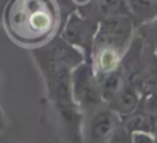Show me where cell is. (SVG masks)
I'll return each instance as SVG.
<instances>
[{
	"label": "cell",
	"mask_w": 157,
	"mask_h": 143,
	"mask_svg": "<svg viewBox=\"0 0 157 143\" xmlns=\"http://www.w3.org/2000/svg\"><path fill=\"white\" fill-rule=\"evenodd\" d=\"M33 55L46 80L48 98L57 109L71 143H83L84 114L73 99L72 73L84 62L83 52L55 37L33 48Z\"/></svg>",
	"instance_id": "1"
},
{
	"label": "cell",
	"mask_w": 157,
	"mask_h": 143,
	"mask_svg": "<svg viewBox=\"0 0 157 143\" xmlns=\"http://www.w3.org/2000/svg\"><path fill=\"white\" fill-rule=\"evenodd\" d=\"M2 18L15 41L39 47L54 33L58 17L52 0H14Z\"/></svg>",
	"instance_id": "2"
},
{
	"label": "cell",
	"mask_w": 157,
	"mask_h": 143,
	"mask_svg": "<svg viewBox=\"0 0 157 143\" xmlns=\"http://www.w3.org/2000/svg\"><path fill=\"white\" fill-rule=\"evenodd\" d=\"M134 21L130 15H114L102 18L98 24L94 37L92 52L101 50H112L124 54L132 37Z\"/></svg>",
	"instance_id": "3"
},
{
	"label": "cell",
	"mask_w": 157,
	"mask_h": 143,
	"mask_svg": "<svg viewBox=\"0 0 157 143\" xmlns=\"http://www.w3.org/2000/svg\"><path fill=\"white\" fill-rule=\"evenodd\" d=\"M72 91L75 103L84 116L105 105L101 95L99 78L90 62H83L72 73Z\"/></svg>",
	"instance_id": "4"
},
{
	"label": "cell",
	"mask_w": 157,
	"mask_h": 143,
	"mask_svg": "<svg viewBox=\"0 0 157 143\" xmlns=\"http://www.w3.org/2000/svg\"><path fill=\"white\" fill-rule=\"evenodd\" d=\"M86 116L83 122V143H108L114 131L121 125V119L108 106Z\"/></svg>",
	"instance_id": "5"
},
{
	"label": "cell",
	"mask_w": 157,
	"mask_h": 143,
	"mask_svg": "<svg viewBox=\"0 0 157 143\" xmlns=\"http://www.w3.org/2000/svg\"><path fill=\"white\" fill-rule=\"evenodd\" d=\"M97 29V24L75 14L69 18L68 24H66L62 39L71 46L76 47V48H84L90 54H92V44H94Z\"/></svg>",
	"instance_id": "6"
},
{
	"label": "cell",
	"mask_w": 157,
	"mask_h": 143,
	"mask_svg": "<svg viewBox=\"0 0 157 143\" xmlns=\"http://www.w3.org/2000/svg\"><path fill=\"white\" fill-rule=\"evenodd\" d=\"M106 106L112 111H114L123 121V120L128 119L130 116H132L135 111H138L139 96L135 89L127 84L123 88V91H120Z\"/></svg>",
	"instance_id": "7"
},
{
	"label": "cell",
	"mask_w": 157,
	"mask_h": 143,
	"mask_svg": "<svg viewBox=\"0 0 157 143\" xmlns=\"http://www.w3.org/2000/svg\"><path fill=\"white\" fill-rule=\"evenodd\" d=\"M99 78V87H101V95H102V100L105 105H108L120 91H123L127 81H125L124 73H123L121 68L117 70H113L110 73L101 76Z\"/></svg>",
	"instance_id": "8"
},
{
	"label": "cell",
	"mask_w": 157,
	"mask_h": 143,
	"mask_svg": "<svg viewBox=\"0 0 157 143\" xmlns=\"http://www.w3.org/2000/svg\"><path fill=\"white\" fill-rule=\"evenodd\" d=\"M121 122L131 134L144 132V134H152L153 135V132L156 130L153 117L146 113H142V111H135L132 116L123 120Z\"/></svg>",
	"instance_id": "9"
},
{
	"label": "cell",
	"mask_w": 157,
	"mask_h": 143,
	"mask_svg": "<svg viewBox=\"0 0 157 143\" xmlns=\"http://www.w3.org/2000/svg\"><path fill=\"white\" fill-rule=\"evenodd\" d=\"M127 6L131 18L134 17L142 22L157 18L155 0H127Z\"/></svg>",
	"instance_id": "10"
},
{
	"label": "cell",
	"mask_w": 157,
	"mask_h": 143,
	"mask_svg": "<svg viewBox=\"0 0 157 143\" xmlns=\"http://www.w3.org/2000/svg\"><path fill=\"white\" fill-rule=\"evenodd\" d=\"M98 8L103 18L114 15H130L127 0H99Z\"/></svg>",
	"instance_id": "11"
},
{
	"label": "cell",
	"mask_w": 157,
	"mask_h": 143,
	"mask_svg": "<svg viewBox=\"0 0 157 143\" xmlns=\"http://www.w3.org/2000/svg\"><path fill=\"white\" fill-rule=\"evenodd\" d=\"M108 143H132V134L121 122V125L114 131V134L112 135V138L109 139Z\"/></svg>",
	"instance_id": "12"
},
{
	"label": "cell",
	"mask_w": 157,
	"mask_h": 143,
	"mask_svg": "<svg viewBox=\"0 0 157 143\" xmlns=\"http://www.w3.org/2000/svg\"><path fill=\"white\" fill-rule=\"evenodd\" d=\"M132 143H156L155 135H152V134H144V132L132 134Z\"/></svg>",
	"instance_id": "13"
},
{
	"label": "cell",
	"mask_w": 157,
	"mask_h": 143,
	"mask_svg": "<svg viewBox=\"0 0 157 143\" xmlns=\"http://www.w3.org/2000/svg\"><path fill=\"white\" fill-rule=\"evenodd\" d=\"M13 2H14V0H0V18L3 17V14H4L6 8H7Z\"/></svg>",
	"instance_id": "14"
},
{
	"label": "cell",
	"mask_w": 157,
	"mask_h": 143,
	"mask_svg": "<svg viewBox=\"0 0 157 143\" xmlns=\"http://www.w3.org/2000/svg\"><path fill=\"white\" fill-rule=\"evenodd\" d=\"M6 127V117H4V113H3V109H2V105H0V131Z\"/></svg>",
	"instance_id": "15"
},
{
	"label": "cell",
	"mask_w": 157,
	"mask_h": 143,
	"mask_svg": "<svg viewBox=\"0 0 157 143\" xmlns=\"http://www.w3.org/2000/svg\"><path fill=\"white\" fill-rule=\"evenodd\" d=\"M155 4H156V13H157V0H155Z\"/></svg>",
	"instance_id": "16"
},
{
	"label": "cell",
	"mask_w": 157,
	"mask_h": 143,
	"mask_svg": "<svg viewBox=\"0 0 157 143\" xmlns=\"http://www.w3.org/2000/svg\"><path fill=\"white\" fill-rule=\"evenodd\" d=\"M155 141H156V143H157V135L155 136Z\"/></svg>",
	"instance_id": "17"
}]
</instances>
